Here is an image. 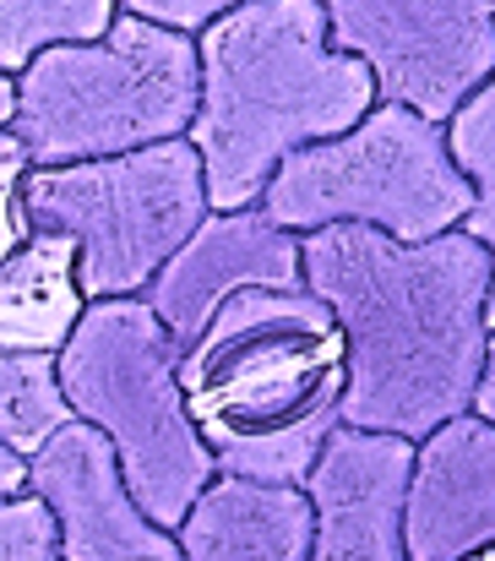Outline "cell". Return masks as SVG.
I'll list each match as a JSON object with an SVG mask.
<instances>
[{"label": "cell", "mask_w": 495, "mask_h": 561, "mask_svg": "<svg viewBox=\"0 0 495 561\" xmlns=\"http://www.w3.org/2000/svg\"><path fill=\"white\" fill-rule=\"evenodd\" d=\"M306 289L348 344L343 425L430 436L474 409L491 344V251L469 229L392 240L370 224L300 234Z\"/></svg>", "instance_id": "cell-1"}, {"label": "cell", "mask_w": 495, "mask_h": 561, "mask_svg": "<svg viewBox=\"0 0 495 561\" xmlns=\"http://www.w3.org/2000/svg\"><path fill=\"white\" fill-rule=\"evenodd\" d=\"M202 104L191 142L212 213L262 207L278 164L354 131L376 110V77L337 49L322 0H240L196 33Z\"/></svg>", "instance_id": "cell-2"}, {"label": "cell", "mask_w": 495, "mask_h": 561, "mask_svg": "<svg viewBox=\"0 0 495 561\" xmlns=\"http://www.w3.org/2000/svg\"><path fill=\"white\" fill-rule=\"evenodd\" d=\"M180 392L218 474L306 485L343 425V328L306 284L245 289L180 350Z\"/></svg>", "instance_id": "cell-3"}, {"label": "cell", "mask_w": 495, "mask_h": 561, "mask_svg": "<svg viewBox=\"0 0 495 561\" xmlns=\"http://www.w3.org/2000/svg\"><path fill=\"white\" fill-rule=\"evenodd\" d=\"M196 104V38L120 11L110 33L82 44H49L16 71L11 131L27 148L33 170H55L185 137Z\"/></svg>", "instance_id": "cell-4"}, {"label": "cell", "mask_w": 495, "mask_h": 561, "mask_svg": "<svg viewBox=\"0 0 495 561\" xmlns=\"http://www.w3.org/2000/svg\"><path fill=\"white\" fill-rule=\"evenodd\" d=\"M60 387L77 420L110 436L131 496L164 529H180L196 496L218 480V458L185 409L180 344L153 306L142 295L93 300L60 350Z\"/></svg>", "instance_id": "cell-5"}, {"label": "cell", "mask_w": 495, "mask_h": 561, "mask_svg": "<svg viewBox=\"0 0 495 561\" xmlns=\"http://www.w3.org/2000/svg\"><path fill=\"white\" fill-rule=\"evenodd\" d=\"M469 207L474 186L447 148V126L387 99H376L354 131L289 153L262 196V213L295 234L370 224L392 240H436L463 229Z\"/></svg>", "instance_id": "cell-6"}, {"label": "cell", "mask_w": 495, "mask_h": 561, "mask_svg": "<svg viewBox=\"0 0 495 561\" xmlns=\"http://www.w3.org/2000/svg\"><path fill=\"white\" fill-rule=\"evenodd\" d=\"M207 213V175L191 137L27 175V218L33 229L77 240L88 300L148 295V284L202 229Z\"/></svg>", "instance_id": "cell-7"}, {"label": "cell", "mask_w": 495, "mask_h": 561, "mask_svg": "<svg viewBox=\"0 0 495 561\" xmlns=\"http://www.w3.org/2000/svg\"><path fill=\"white\" fill-rule=\"evenodd\" d=\"M337 49L370 66L387 104L452 121L495 77V0H322Z\"/></svg>", "instance_id": "cell-8"}, {"label": "cell", "mask_w": 495, "mask_h": 561, "mask_svg": "<svg viewBox=\"0 0 495 561\" xmlns=\"http://www.w3.org/2000/svg\"><path fill=\"white\" fill-rule=\"evenodd\" d=\"M27 491L55 513L66 561H185L180 535L131 496L110 436L88 420H71L27 458Z\"/></svg>", "instance_id": "cell-9"}, {"label": "cell", "mask_w": 495, "mask_h": 561, "mask_svg": "<svg viewBox=\"0 0 495 561\" xmlns=\"http://www.w3.org/2000/svg\"><path fill=\"white\" fill-rule=\"evenodd\" d=\"M408 436L337 425L306 474V496L316 513L311 561H408Z\"/></svg>", "instance_id": "cell-10"}, {"label": "cell", "mask_w": 495, "mask_h": 561, "mask_svg": "<svg viewBox=\"0 0 495 561\" xmlns=\"http://www.w3.org/2000/svg\"><path fill=\"white\" fill-rule=\"evenodd\" d=\"M300 284H306L300 234L273 224L262 207H240V213H207L202 229L169 256L142 300L169 328V339L185 350L234 295L300 289Z\"/></svg>", "instance_id": "cell-11"}, {"label": "cell", "mask_w": 495, "mask_h": 561, "mask_svg": "<svg viewBox=\"0 0 495 561\" xmlns=\"http://www.w3.org/2000/svg\"><path fill=\"white\" fill-rule=\"evenodd\" d=\"M408 561H463L495 546V425L474 409L414 442Z\"/></svg>", "instance_id": "cell-12"}, {"label": "cell", "mask_w": 495, "mask_h": 561, "mask_svg": "<svg viewBox=\"0 0 495 561\" xmlns=\"http://www.w3.org/2000/svg\"><path fill=\"white\" fill-rule=\"evenodd\" d=\"M174 535L185 561H311L316 513L306 485L218 474Z\"/></svg>", "instance_id": "cell-13"}, {"label": "cell", "mask_w": 495, "mask_h": 561, "mask_svg": "<svg viewBox=\"0 0 495 561\" xmlns=\"http://www.w3.org/2000/svg\"><path fill=\"white\" fill-rule=\"evenodd\" d=\"M77 240L33 229L0 262V355H60L88 317Z\"/></svg>", "instance_id": "cell-14"}, {"label": "cell", "mask_w": 495, "mask_h": 561, "mask_svg": "<svg viewBox=\"0 0 495 561\" xmlns=\"http://www.w3.org/2000/svg\"><path fill=\"white\" fill-rule=\"evenodd\" d=\"M71 420L77 409L60 387V355H0V442L16 458H33Z\"/></svg>", "instance_id": "cell-15"}, {"label": "cell", "mask_w": 495, "mask_h": 561, "mask_svg": "<svg viewBox=\"0 0 495 561\" xmlns=\"http://www.w3.org/2000/svg\"><path fill=\"white\" fill-rule=\"evenodd\" d=\"M115 0H0V71H22L49 44H82L110 33Z\"/></svg>", "instance_id": "cell-16"}, {"label": "cell", "mask_w": 495, "mask_h": 561, "mask_svg": "<svg viewBox=\"0 0 495 561\" xmlns=\"http://www.w3.org/2000/svg\"><path fill=\"white\" fill-rule=\"evenodd\" d=\"M447 148H452L458 170L474 186V207H469L463 229L491 251V328H495V77L458 104V115L447 121Z\"/></svg>", "instance_id": "cell-17"}, {"label": "cell", "mask_w": 495, "mask_h": 561, "mask_svg": "<svg viewBox=\"0 0 495 561\" xmlns=\"http://www.w3.org/2000/svg\"><path fill=\"white\" fill-rule=\"evenodd\" d=\"M0 561H66L55 513L33 491L0 496Z\"/></svg>", "instance_id": "cell-18"}, {"label": "cell", "mask_w": 495, "mask_h": 561, "mask_svg": "<svg viewBox=\"0 0 495 561\" xmlns=\"http://www.w3.org/2000/svg\"><path fill=\"white\" fill-rule=\"evenodd\" d=\"M27 175H33V159H27V148L16 142V131L5 126V131H0V262L33 234V218H27Z\"/></svg>", "instance_id": "cell-19"}, {"label": "cell", "mask_w": 495, "mask_h": 561, "mask_svg": "<svg viewBox=\"0 0 495 561\" xmlns=\"http://www.w3.org/2000/svg\"><path fill=\"white\" fill-rule=\"evenodd\" d=\"M120 11H131V16H148V22H159V27H180V33H202L212 16H223L229 5H240V0H115Z\"/></svg>", "instance_id": "cell-20"}, {"label": "cell", "mask_w": 495, "mask_h": 561, "mask_svg": "<svg viewBox=\"0 0 495 561\" xmlns=\"http://www.w3.org/2000/svg\"><path fill=\"white\" fill-rule=\"evenodd\" d=\"M474 414L495 425V328H491V344H485V371H480V387H474Z\"/></svg>", "instance_id": "cell-21"}, {"label": "cell", "mask_w": 495, "mask_h": 561, "mask_svg": "<svg viewBox=\"0 0 495 561\" xmlns=\"http://www.w3.org/2000/svg\"><path fill=\"white\" fill-rule=\"evenodd\" d=\"M16 491H27V458H16L0 442V496H16Z\"/></svg>", "instance_id": "cell-22"}, {"label": "cell", "mask_w": 495, "mask_h": 561, "mask_svg": "<svg viewBox=\"0 0 495 561\" xmlns=\"http://www.w3.org/2000/svg\"><path fill=\"white\" fill-rule=\"evenodd\" d=\"M11 110H16V77L0 71V131L11 126Z\"/></svg>", "instance_id": "cell-23"}, {"label": "cell", "mask_w": 495, "mask_h": 561, "mask_svg": "<svg viewBox=\"0 0 495 561\" xmlns=\"http://www.w3.org/2000/svg\"><path fill=\"white\" fill-rule=\"evenodd\" d=\"M463 561H495V546L491 551H474V557H463Z\"/></svg>", "instance_id": "cell-24"}]
</instances>
